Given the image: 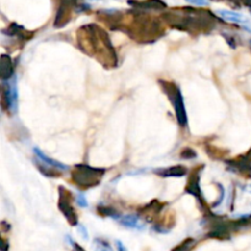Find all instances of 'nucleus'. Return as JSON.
Masks as SVG:
<instances>
[{
  "label": "nucleus",
  "instance_id": "nucleus-1",
  "mask_svg": "<svg viewBox=\"0 0 251 251\" xmlns=\"http://www.w3.org/2000/svg\"><path fill=\"white\" fill-rule=\"evenodd\" d=\"M174 107H176L178 122L184 126V125L186 124V113H185V108H184L183 98H181L180 93L179 92L176 93V98H174Z\"/></svg>",
  "mask_w": 251,
  "mask_h": 251
},
{
  "label": "nucleus",
  "instance_id": "nucleus-2",
  "mask_svg": "<svg viewBox=\"0 0 251 251\" xmlns=\"http://www.w3.org/2000/svg\"><path fill=\"white\" fill-rule=\"evenodd\" d=\"M33 151H34V153H36V156L38 157V158H39V161H42V162H43L44 164H47V166H49V167H54V168L61 169V171H66V169H69V167H68V166H65V164H61L60 162L54 161V159L49 158L48 156H46V154H44L43 152L41 151V150L37 149V147H36V149L33 150Z\"/></svg>",
  "mask_w": 251,
  "mask_h": 251
},
{
  "label": "nucleus",
  "instance_id": "nucleus-3",
  "mask_svg": "<svg viewBox=\"0 0 251 251\" xmlns=\"http://www.w3.org/2000/svg\"><path fill=\"white\" fill-rule=\"evenodd\" d=\"M117 220H119L120 225L125 226L127 228H135V229H142L144 226L140 225V221L136 216L134 215H126L123 216V217H117Z\"/></svg>",
  "mask_w": 251,
  "mask_h": 251
},
{
  "label": "nucleus",
  "instance_id": "nucleus-4",
  "mask_svg": "<svg viewBox=\"0 0 251 251\" xmlns=\"http://www.w3.org/2000/svg\"><path fill=\"white\" fill-rule=\"evenodd\" d=\"M218 15L226 19L227 21L230 22H237V24H240V22H244V16L239 12H234V11H228V10H218L217 11Z\"/></svg>",
  "mask_w": 251,
  "mask_h": 251
},
{
  "label": "nucleus",
  "instance_id": "nucleus-5",
  "mask_svg": "<svg viewBox=\"0 0 251 251\" xmlns=\"http://www.w3.org/2000/svg\"><path fill=\"white\" fill-rule=\"evenodd\" d=\"M95 249L96 251H113L112 247H110L105 240H102V239L95 240Z\"/></svg>",
  "mask_w": 251,
  "mask_h": 251
},
{
  "label": "nucleus",
  "instance_id": "nucleus-6",
  "mask_svg": "<svg viewBox=\"0 0 251 251\" xmlns=\"http://www.w3.org/2000/svg\"><path fill=\"white\" fill-rule=\"evenodd\" d=\"M193 243H194V240H188V242L184 243L181 247L176 248V249L174 251H188L189 249H190V247H191V244H193Z\"/></svg>",
  "mask_w": 251,
  "mask_h": 251
},
{
  "label": "nucleus",
  "instance_id": "nucleus-7",
  "mask_svg": "<svg viewBox=\"0 0 251 251\" xmlns=\"http://www.w3.org/2000/svg\"><path fill=\"white\" fill-rule=\"evenodd\" d=\"M77 202L81 207H87V201H86V198L83 194H78L77 196Z\"/></svg>",
  "mask_w": 251,
  "mask_h": 251
},
{
  "label": "nucleus",
  "instance_id": "nucleus-8",
  "mask_svg": "<svg viewBox=\"0 0 251 251\" xmlns=\"http://www.w3.org/2000/svg\"><path fill=\"white\" fill-rule=\"evenodd\" d=\"M186 1L191 2L194 5H198V6H205V5L208 4L207 0H186Z\"/></svg>",
  "mask_w": 251,
  "mask_h": 251
},
{
  "label": "nucleus",
  "instance_id": "nucleus-9",
  "mask_svg": "<svg viewBox=\"0 0 251 251\" xmlns=\"http://www.w3.org/2000/svg\"><path fill=\"white\" fill-rule=\"evenodd\" d=\"M117 247H118V251H127L126 250V248L124 247V244H123L122 242H120V240H117Z\"/></svg>",
  "mask_w": 251,
  "mask_h": 251
},
{
  "label": "nucleus",
  "instance_id": "nucleus-10",
  "mask_svg": "<svg viewBox=\"0 0 251 251\" xmlns=\"http://www.w3.org/2000/svg\"><path fill=\"white\" fill-rule=\"evenodd\" d=\"M71 244H73V247H74V249H75V251H85L82 249V247H80V245L76 244V243L71 242Z\"/></svg>",
  "mask_w": 251,
  "mask_h": 251
}]
</instances>
